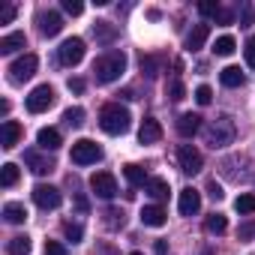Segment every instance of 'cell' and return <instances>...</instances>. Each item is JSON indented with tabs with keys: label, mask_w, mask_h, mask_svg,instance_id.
I'll return each instance as SVG.
<instances>
[{
	"label": "cell",
	"mask_w": 255,
	"mask_h": 255,
	"mask_svg": "<svg viewBox=\"0 0 255 255\" xmlns=\"http://www.w3.org/2000/svg\"><path fill=\"white\" fill-rule=\"evenodd\" d=\"M129 123H132V117H129V111H126L120 102H108L99 111V126H102V132H108V135H123L126 129H129Z\"/></svg>",
	"instance_id": "obj_1"
},
{
	"label": "cell",
	"mask_w": 255,
	"mask_h": 255,
	"mask_svg": "<svg viewBox=\"0 0 255 255\" xmlns=\"http://www.w3.org/2000/svg\"><path fill=\"white\" fill-rule=\"evenodd\" d=\"M234 135H237V129H234V120L228 114H219L216 120L207 123V129H204V138H207V144L213 150L216 147H228L234 141Z\"/></svg>",
	"instance_id": "obj_2"
},
{
	"label": "cell",
	"mask_w": 255,
	"mask_h": 255,
	"mask_svg": "<svg viewBox=\"0 0 255 255\" xmlns=\"http://www.w3.org/2000/svg\"><path fill=\"white\" fill-rule=\"evenodd\" d=\"M123 69H126V54H123V51H108V54H102V57L93 63L96 81H102V84L117 81V78L123 75Z\"/></svg>",
	"instance_id": "obj_3"
},
{
	"label": "cell",
	"mask_w": 255,
	"mask_h": 255,
	"mask_svg": "<svg viewBox=\"0 0 255 255\" xmlns=\"http://www.w3.org/2000/svg\"><path fill=\"white\" fill-rule=\"evenodd\" d=\"M72 162L75 165H93V162H99L102 159V147L96 144V141H90V138H78L75 144H72Z\"/></svg>",
	"instance_id": "obj_4"
},
{
	"label": "cell",
	"mask_w": 255,
	"mask_h": 255,
	"mask_svg": "<svg viewBox=\"0 0 255 255\" xmlns=\"http://www.w3.org/2000/svg\"><path fill=\"white\" fill-rule=\"evenodd\" d=\"M57 57H60L63 66H78V63L84 60V39H81V36H69V39H63L60 48H57Z\"/></svg>",
	"instance_id": "obj_5"
},
{
	"label": "cell",
	"mask_w": 255,
	"mask_h": 255,
	"mask_svg": "<svg viewBox=\"0 0 255 255\" xmlns=\"http://www.w3.org/2000/svg\"><path fill=\"white\" fill-rule=\"evenodd\" d=\"M36 66H39L36 54H21V57L12 60V66H9V81H12V84H24L27 78H33Z\"/></svg>",
	"instance_id": "obj_6"
},
{
	"label": "cell",
	"mask_w": 255,
	"mask_h": 255,
	"mask_svg": "<svg viewBox=\"0 0 255 255\" xmlns=\"http://www.w3.org/2000/svg\"><path fill=\"white\" fill-rule=\"evenodd\" d=\"M51 105H54V87L51 84H39V87L30 90V96H27V111L30 114H42Z\"/></svg>",
	"instance_id": "obj_7"
},
{
	"label": "cell",
	"mask_w": 255,
	"mask_h": 255,
	"mask_svg": "<svg viewBox=\"0 0 255 255\" xmlns=\"http://www.w3.org/2000/svg\"><path fill=\"white\" fill-rule=\"evenodd\" d=\"M177 162H180V171H183V174H198V171L204 168V156H201V150L192 147V144H180V147H177Z\"/></svg>",
	"instance_id": "obj_8"
},
{
	"label": "cell",
	"mask_w": 255,
	"mask_h": 255,
	"mask_svg": "<svg viewBox=\"0 0 255 255\" xmlns=\"http://www.w3.org/2000/svg\"><path fill=\"white\" fill-rule=\"evenodd\" d=\"M33 201H36L42 210H54V207H60L63 195H60V189L51 186V183H36V186H33Z\"/></svg>",
	"instance_id": "obj_9"
},
{
	"label": "cell",
	"mask_w": 255,
	"mask_h": 255,
	"mask_svg": "<svg viewBox=\"0 0 255 255\" xmlns=\"http://www.w3.org/2000/svg\"><path fill=\"white\" fill-rule=\"evenodd\" d=\"M90 189H93L99 198H114V195H117V180H114V174H108V171H96V174L90 177Z\"/></svg>",
	"instance_id": "obj_10"
},
{
	"label": "cell",
	"mask_w": 255,
	"mask_h": 255,
	"mask_svg": "<svg viewBox=\"0 0 255 255\" xmlns=\"http://www.w3.org/2000/svg\"><path fill=\"white\" fill-rule=\"evenodd\" d=\"M177 210H180V216H195V213L201 210V192H198V189H192V186L180 189Z\"/></svg>",
	"instance_id": "obj_11"
},
{
	"label": "cell",
	"mask_w": 255,
	"mask_h": 255,
	"mask_svg": "<svg viewBox=\"0 0 255 255\" xmlns=\"http://www.w3.org/2000/svg\"><path fill=\"white\" fill-rule=\"evenodd\" d=\"M36 21H39V33H42V36H57V33L63 30V18H60V12H54V9H42V12L36 15Z\"/></svg>",
	"instance_id": "obj_12"
},
{
	"label": "cell",
	"mask_w": 255,
	"mask_h": 255,
	"mask_svg": "<svg viewBox=\"0 0 255 255\" xmlns=\"http://www.w3.org/2000/svg\"><path fill=\"white\" fill-rule=\"evenodd\" d=\"M24 162L30 165L33 174H48V171H54V159H51V156H42L39 150H27V153H24Z\"/></svg>",
	"instance_id": "obj_13"
},
{
	"label": "cell",
	"mask_w": 255,
	"mask_h": 255,
	"mask_svg": "<svg viewBox=\"0 0 255 255\" xmlns=\"http://www.w3.org/2000/svg\"><path fill=\"white\" fill-rule=\"evenodd\" d=\"M159 138H162V126H159V120L144 117L141 129H138V141H141V144H156Z\"/></svg>",
	"instance_id": "obj_14"
},
{
	"label": "cell",
	"mask_w": 255,
	"mask_h": 255,
	"mask_svg": "<svg viewBox=\"0 0 255 255\" xmlns=\"http://www.w3.org/2000/svg\"><path fill=\"white\" fill-rule=\"evenodd\" d=\"M198 129H201V117H198V114L186 111V114H180V117H177V132H180L183 138H192Z\"/></svg>",
	"instance_id": "obj_15"
},
{
	"label": "cell",
	"mask_w": 255,
	"mask_h": 255,
	"mask_svg": "<svg viewBox=\"0 0 255 255\" xmlns=\"http://www.w3.org/2000/svg\"><path fill=\"white\" fill-rule=\"evenodd\" d=\"M207 36H210V27H207V24H195V27L186 33V51H198V48H204Z\"/></svg>",
	"instance_id": "obj_16"
},
{
	"label": "cell",
	"mask_w": 255,
	"mask_h": 255,
	"mask_svg": "<svg viewBox=\"0 0 255 255\" xmlns=\"http://www.w3.org/2000/svg\"><path fill=\"white\" fill-rule=\"evenodd\" d=\"M165 216H168V213H165L159 204H147V207L141 210V222L150 225V228H162V225H165Z\"/></svg>",
	"instance_id": "obj_17"
},
{
	"label": "cell",
	"mask_w": 255,
	"mask_h": 255,
	"mask_svg": "<svg viewBox=\"0 0 255 255\" xmlns=\"http://www.w3.org/2000/svg\"><path fill=\"white\" fill-rule=\"evenodd\" d=\"M36 141H39V147L48 153V150H57L60 147V132L54 129V126H42L39 129V135H36Z\"/></svg>",
	"instance_id": "obj_18"
},
{
	"label": "cell",
	"mask_w": 255,
	"mask_h": 255,
	"mask_svg": "<svg viewBox=\"0 0 255 255\" xmlns=\"http://www.w3.org/2000/svg\"><path fill=\"white\" fill-rule=\"evenodd\" d=\"M27 45V39H24V33L21 30H15V33H6L3 39H0V54H15L18 48H24Z\"/></svg>",
	"instance_id": "obj_19"
},
{
	"label": "cell",
	"mask_w": 255,
	"mask_h": 255,
	"mask_svg": "<svg viewBox=\"0 0 255 255\" xmlns=\"http://www.w3.org/2000/svg\"><path fill=\"white\" fill-rule=\"evenodd\" d=\"M3 219H6L9 225H21V222L27 219V207H24L21 201H9V204L3 207Z\"/></svg>",
	"instance_id": "obj_20"
},
{
	"label": "cell",
	"mask_w": 255,
	"mask_h": 255,
	"mask_svg": "<svg viewBox=\"0 0 255 255\" xmlns=\"http://www.w3.org/2000/svg\"><path fill=\"white\" fill-rule=\"evenodd\" d=\"M18 138H21V126L15 120H3V147L12 150L18 144Z\"/></svg>",
	"instance_id": "obj_21"
},
{
	"label": "cell",
	"mask_w": 255,
	"mask_h": 255,
	"mask_svg": "<svg viewBox=\"0 0 255 255\" xmlns=\"http://www.w3.org/2000/svg\"><path fill=\"white\" fill-rule=\"evenodd\" d=\"M219 81H222L225 87H240V84L246 81V75L240 72V66H225V69L219 72Z\"/></svg>",
	"instance_id": "obj_22"
},
{
	"label": "cell",
	"mask_w": 255,
	"mask_h": 255,
	"mask_svg": "<svg viewBox=\"0 0 255 255\" xmlns=\"http://www.w3.org/2000/svg\"><path fill=\"white\" fill-rule=\"evenodd\" d=\"M93 36H96L99 42H114L117 27H114V24H108V21H96V24H93Z\"/></svg>",
	"instance_id": "obj_23"
},
{
	"label": "cell",
	"mask_w": 255,
	"mask_h": 255,
	"mask_svg": "<svg viewBox=\"0 0 255 255\" xmlns=\"http://www.w3.org/2000/svg\"><path fill=\"white\" fill-rule=\"evenodd\" d=\"M30 246H33V243H30V237H27V234H15V237L9 240V246H6V249H9V255H27V252H30Z\"/></svg>",
	"instance_id": "obj_24"
},
{
	"label": "cell",
	"mask_w": 255,
	"mask_h": 255,
	"mask_svg": "<svg viewBox=\"0 0 255 255\" xmlns=\"http://www.w3.org/2000/svg\"><path fill=\"white\" fill-rule=\"evenodd\" d=\"M123 174H126V180H129V186H141V183H147L150 177H147V171L141 168V165H126L123 168Z\"/></svg>",
	"instance_id": "obj_25"
},
{
	"label": "cell",
	"mask_w": 255,
	"mask_h": 255,
	"mask_svg": "<svg viewBox=\"0 0 255 255\" xmlns=\"http://www.w3.org/2000/svg\"><path fill=\"white\" fill-rule=\"evenodd\" d=\"M234 48H237V42H234V36H219L216 42H213V51L219 54V57H228V54H234Z\"/></svg>",
	"instance_id": "obj_26"
},
{
	"label": "cell",
	"mask_w": 255,
	"mask_h": 255,
	"mask_svg": "<svg viewBox=\"0 0 255 255\" xmlns=\"http://www.w3.org/2000/svg\"><path fill=\"white\" fill-rule=\"evenodd\" d=\"M204 228H207L210 234H225V228H228V219H225L222 213H210V216H207V222H204Z\"/></svg>",
	"instance_id": "obj_27"
},
{
	"label": "cell",
	"mask_w": 255,
	"mask_h": 255,
	"mask_svg": "<svg viewBox=\"0 0 255 255\" xmlns=\"http://www.w3.org/2000/svg\"><path fill=\"white\" fill-rule=\"evenodd\" d=\"M63 123H66V126H72V129H78V126L84 123V108H78V105L66 108V111H63Z\"/></svg>",
	"instance_id": "obj_28"
},
{
	"label": "cell",
	"mask_w": 255,
	"mask_h": 255,
	"mask_svg": "<svg viewBox=\"0 0 255 255\" xmlns=\"http://www.w3.org/2000/svg\"><path fill=\"white\" fill-rule=\"evenodd\" d=\"M147 192H150L153 198H165V195H168V183H165L162 177H150V180H147Z\"/></svg>",
	"instance_id": "obj_29"
},
{
	"label": "cell",
	"mask_w": 255,
	"mask_h": 255,
	"mask_svg": "<svg viewBox=\"0 0 255 255\" xmlns=\"http://www.w3.org/2000/svg\"><path fill=\"white\" fill-rule=\"evenodd\" d=\"M234 210H237V213H255V195H252V192H246V195H237V201H234Z\"/></svg>",
	"instance_id": "obj_30"
},
{
	"label": "cell",
	"mask_w": 255,
	"mask_h": 255,
	"mask_svg": "<svg viewBox=\"0 0 255 255\" xmlns=\"http://www.w3.org/2000/svg\"><path fill=\"white\" fill-rule=\"evenodd\" d=\"M0 183H3L6 189H9V186H15V183H18V165L6 162V165H3V174H0Z\"/></svg>",
	"instance_id": "obj_31"
},
{
	"label": "cell",
	"mask_w": 255,
	"mask_h": 255,
	"mask_svg": "<svg viewBox=\"0 0 255 255\" xmlns=\"http://www.w3.org/2000/svg\"><path fill=\"white\" fill-rule=\"evenodd\" d=\"M60 6H63L66 15H81V12H84V3H81V0H63Z\"/></svg>",
	"instance_id": "obj_32"
},
{
	"label": "cell",
	"mask_w": 255,
	"mask_h": 255,
	"mask_svg": "<svg viewBox=\"0 0 255 255\" xmlns=\"http://www.w3.org/2000/svg\"><path fill=\"white\" fill-rule=\"evenodd\" d=\"M243 54H246V66H249V69H255V36H249V39H246Z\"/></svg>",
	"instance_id": "obj_33"
},
{
	"label": "cell",
	"mask_w": 255,
	"mask_h": 255,
	"mask_svg": "<svg viewBox=\"0 0 255 255\" xmlns=\"http://www.w3.org/2000/svg\"><path fill=\"white\" fill-rule=\"evenodd\" d=\"M195 99H198V105H210V99H213V90H210L207 84H201V87L195 90Z\"/></svg>",
	"instance_id": "obj_34"
},
{
	"label": "cell",
	"mask_w": 255,
	"mask_h": 255,
	"mask_svg": "<svg viewBox=\"0 0 255 255\" xmlns=\"http://www.w3.org/2000/svg\"><path fill=\"white\" fill-rule=\"evenodd\" d=\"M219 9H222V6L216 3V0H204V3H198V12H201V15H216Z\"/></svg>",
	"instance_id": "obj_35"
},
{
	"label": "cell",
	"mask_w": 255,
	"mask_h": 255,
	"mask_svg": "<svg viewBox=\"0 0 255 255\" xmlns=\"http://www.w3.org/2000/svg\"><path fill=\"white\" fill-rule=\"evenodd\" d=\"M168 96H171V99H183V96H186V87H183V84L174 78V81L168 84Z\"/></svg>",
	"instance_id": "obj_36"
},
{
	"label": "cell",
	"mask_w": 255,
	"mask_h": 255,
	"mask_svg": "<svg viewBox=\"0 0 255 255\" xmlns=\"http://www.w3.org/2000/svg\"><path fill=\"white\" fill-rule=\"evenodd\" d=\"M63 231H66V237H69L72 243H78V240H81V234H84V231H81V225H72V222H66V225H63Z\"/></svg>",
	"instance_id": "obj_37"
},
{
	"label": "cell",
	"mask_w": 255,
	"mask_h": 255,
	"mask_svg": "<svg viewBox=\"0 0 255 255\" xmlns=\"http://www.w3.org/2000/svg\"><path fill=\"white\" fill-rule=\"evenodd\" d=\"M45 255H66V246L57 240H45Z\"/></svg>",
	"instance_id": "obj_38"
},
{
	"label": "cell",
	"mask_w": 255,
	"mask_h": 255,
	"mask_svg": "<svg viewBox=\"0 0 255 255\" xmlns=\"http://www.w3.org/2000/svg\"><path fill=\"white\" fill-rule=\"evenodd\" d=\"M207 195H210L213 201H222V195H225V192H222V186H219L216 180H210V183H207Z\"/></svg>",
	"instance_id": "obj_39"
},
{
	"label": "cell",
	"mask_w": 255,
	"mask_h": 255,
	"mask_svg": "<svg viewBox=\"0 0 255 255\" xmlns=\"http://www.w3.org/2000/svg\"><path fill=\"white\" fill-rule=\"evenodd\" d=\"M15 18V6H3V9H0V24H9Z\"/></svg>",
	"instance_id": "obj_40"
},
{
	"label": "cell",
	"mask_w": 255,
	"mask_h": 255,
	"mask_svg": "<svg viewBox=\"0 0 255 255\" xmlns=\"http://www.w3.org/2000/svg\"><path fill=\"white\" fill-rule=\"evenodd\" d=\"M141 69H144L147 75H156V60H153V57H141Z\"/></svg>",
	"instance_id": "obj_41"
},
{
	"label": "cell",
	"mask_w": 255,
	"mask_h": 255,
	"mask_svg": "<svg viewBox=\"0 0 255 255\" xmlns=\"http://www.w3.org/2000/svg\"><path fill=\"white\" fill-rule=\"evenodd\" d=\"M213 18H216V21H219V24H231V18H234V15H231V12H228V9H219V12H216V15H213Z\"/></svg>",
	"instance_id": "obj_42"
},
{
	"label": "cell",
	"mask_w": 255,
	"mask_h": 255,
	"mask_svg": "<svg viewBox=\"0 0 255 255\" xmlns=\"http://www.w3.org/2000/svg\"><path fill=\"white\" fill-rule=\"evenodd\" d=\"M69 90H72V93H81V90H84V81H81V78H69Z\"/></svg>",
	"instance_id": "obj_43"
},
{
	"label": "cell",
	"mask_w": 255,
	"mask_h": 255,
	"mask_svg": "<svg viewBox=\"0 0 255 255\" xmlns=\"http://www.w3.org/2000/svg\"><path fill=\"white\" fill-rule=\"evenodd\" d=\"M246 24H252V9H249V3L243 6V27H246Z\"/></svg>",
	"instance_id": "obj_44"
},
{
	"label": "cell",
	"mask_w": 255,
	"mask_h": 255,
	"mask_svg": "<svg viewBox=\"0 0 255 255\" xmlns=\"http://www.w3.org/2000/svg\"><path fill=\"white\" fill-rule=\"evenodd\" d=\"M168 252V243L165 240H156V255H165Z\"/></svg>",
	"instance_id": "obj_45"
},
{
	"label": "cell",
	"mask_w": 255,
	"mask_h": 255,
	"mask_svg": "<svg viewBox=\"0 0 255 255\" xmlns=\"http://www.w3.org/2000/svg\"><path fill=\"white\" fill-rule=\"evenodd\" d=\"M201 255H213V249H204V252H201Z\"/></svg>",
	"instance_id": "obj_46"
},
{
	"label": "cell",
	"mask_w": 255,
	"mask_h": 255,
	"mask_svg": "<svg viewBox=\"0 0 255 255\" xmlns=\"http://www.w3.org/2000/svg\"><path fill=\"white\" fill-rule=\"evenodd\" d=\"M129 255H144V252H129Z\"/></svg>",
	"instance_id": "obj_47"
}]
</instances>
